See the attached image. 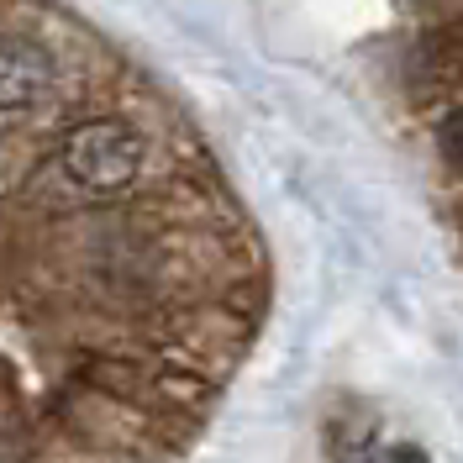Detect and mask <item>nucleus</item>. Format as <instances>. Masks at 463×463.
<instances>
[{"instance_id": "7ed1b4c3", "label": "nucleus", "mask_w": 463, "mask_h": 463, "mask_svg": "<svg viewBox=\"0 0 463 463\" xmlns=\"http://www.w3.org/2000/svg\"><path fill=\"white\" fill-rule=\"evenodd\" d=\"M437 147H442V158L463 174V106L442 116V127H437Z\"/></svg>"}, {"instance_id": "f03ea898", "label": "nucleus", "mask_w": 463, "mask_h": 463, "mask_svg": "<svg viewBox=\"0 0 463 463\" xmlns=\"http://www.w3.org/2000/svg\"><path fill=\"white\" fill-rule=\"evenodd\" d=\"M58 80V63L37 43H0V111H32L37 100H48Z\"/></svg>"}, {"instance_id": "20e7f679", "label": "nucleus", "mask_w": 463, "mask_h": 463, "mask_svg": "<svg viewBox=\"0 0 463 463\" xmlns=\"http://www.w3.org/2000/svg\"><path fill=\"white\" fill-rule=\"evenodd\" d=\"M379 463H427V453L405 442V448H384V453H379Z\"/></svg>"}, {"instance_id": "f257e3e1", "label": "nucleus", "mask_w": 463, "mask_h": 463, "mask_svg": "<svg viewBox=\"0 0 463 463\" xmlns=\"http://www.w3.org/2000/svg\"><path fill=\"white\" fill-rule=\"evenodd\" d=\"M143 153H147V143L137 137V127H127V121H80V127H69V137L58 147L69 179L80 190H95V195H116V190L137 184Z\"/></svg>"}]
</instances>
